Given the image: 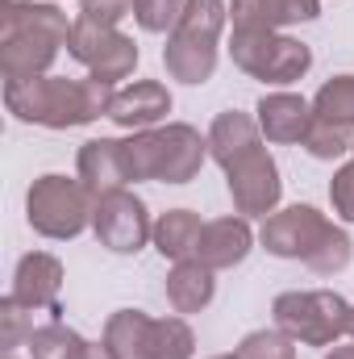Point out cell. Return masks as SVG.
<instances>
[{
    "instance_id": "3",
    "label": "cell",
    "mask_w": 354,
    "mask_h": 359,
    "mask_svg": "<svg viewBox=\"0 0 354 359\" xmlns=\"http://www.w3.org/2000/svg\"><path fill=\"white\" fill-rule=\"evenodd\" d=\"M125 147V176L129 184L155 180V184H187L200 176L208 159V138H200L196 126L187 121H167L155 130H138L121 138Z\"/></svg>"
},
{
    "instance_id": "31",
    "label": "cell",
    "mask_w": 354,
    "mask_h": 359,
    "mask_svg": "<svg viewBox=\"0 0 354 359\" xmlns=\"http://www.w3.org/2000/svg\"><path fill=\"white\" fill-rule=\"evenodd\" d=\"M129 13H134V0H80V17L100 21V25H117Z\"/></svg>"
},
{
    "instance_id": "11",
    "label": "cell",
    "mask_w": 354,
    "mask_h": 359,
    "mask_svg": "<svg viewBox=\"0 0 354 359\" xmlns=\"http://www.w3.org/2000/svg\"><path fill=\"white\" fill-rule=\"evenodd\" d=\"M255 113H259L255 121H259L263 138L267 142H279V147L304 142L309 130H313V121H317L313 100H304V96H296V92H267L263 100L255 104Z\"/></svg>"
},
{
    "instance_id": "17",
    "label": "cell",
    "mask_w": 354,
    "mask_h": 359,
    "mask_svg": "<svg viewBox=\"0 0 354 359\" xmlns=\"http://www.w3.org/2000/svg\"><path fill=\"white\" fill-rule=\"evenodd\" d=\"M76 176L88 184L92 196L100 192H113V188H125V147L121 138H92L80 147V159H76Z\"/></svg>"
},
{
    "instance_id": "6",
    "label": "cell",
    "mask_w": 354,
    "mask_h": 359,
    "mask_svg": "<svg viewBox=\"0 0 354 359\" xmlns=\"http://www.w3.org/2000/svg\"><path fill=\"white\" fill-rule=\"evenodd\" d=\"M229 59L263 84H296L313 67V50L283 29H234Z\"/></svg>"
},
{
    "instance_id": "27",
    "label": "cell",
    "mask_w": 354,
    "mask_h": 359,
    "mask_svg": "<svg viewBox=\"0 0 354 359\" xmlns=\"http://www.w3.org/2000/svg\"><path fill=\"white\" fill-rule=\"evenodd\" d=\"M354 259V243L351 234L342 230V226H334L330 234H325V243L313 251V259H309V268L317 271V276H338V271H346Z\"/></svg>"
},
{
    "instance_id": "29",
    "label": "cell",
    "mask_w": 354,
    "mask_h": 359,
    "mask_svg": "<svg viewBox=\"0 0 354 359\" xmlns=\"http://www.w3.org/2000/svg\"><path fill=\"white\" fill-rule=\"evenodd\" d=\"M187 0H134V21L146 34H171L183 17Z\"/></svg>"
},
{
    "instance_id": "5",
    "label": "cell",
    "mask_w": 354,
    "mask_h": 359,
    "mask_svg": "<svg viewBox=\"0 0 354 359\" xmlns=\"http://www.w3.org/2000/svg\"><path fill=\"white\" fill-rule=\"evenodd\" d=\"M271 313L288 339L304 347H334L346 334L351 301L334 288H304V292L296 288V292H279L271 301Z\"/></svg>"
},
{
    "instance_id": "19",
    "label": "cell",
    "mask_w": 354,
    "mask_h": 359,
    "mask_svg": "<svg viewBox=\"0 0 354 359\" xmlns=\"http://www.w3.org/2000/svg\"><path fill=\"white\" fill-rule=\"evenodd\" d=\"M213 276H217V271L204 268L200 259L176 264V268L167 271V284H163L167 305H171L176 313H200V309H208L213 297H217V280H213Z\"/></svg>"
},
{
    "instance_id": "13",
    "label": "cell",
    "mask_w": 354,
    "mask_h": 359,
    "mask_svg": "<svg viewBox=\"0 0 354 359\" xmlns=\"http://www.w3.org/2000/svg\"><path fill=\"white\" fill-rule=\"evenodd\" d=\"M167 113H171L167 84H159V80H134V84L117 88L113 109H108V121H117L121 130L138 134V130H155Z\"/></svg>"
},
{
    "instance_id": "2",
    "label": "cell",
    "mask_w": 354,
    "mask_h": 359,
    "mask_svg": "<svg viewBox=\"0 0 354 359\" xmlns=\"http://www.w3.org/2000/svg\"><path fill=\"white\" fill-rule=\"evenodd\" d=\"M113 84L100 80H67V76H38L21 84H4V104L17 121L25 126H46V130H80L96 117H108L113 109Z\"/></svg>"
},
{
    "instance_id": "22",
    "label": "cell",
    "mask_w": 354,
    "mask_h": 359,
    "mask_svg": "<svg viewBox=\"0 0 354 359\" xmlns=\"http://www.w3.org/2000/svg\"><path fill=\"white\" fill-rule=\"evenodd\" d=\"M313 113H317V121H330V126L354 134V76L325 80L313 96Z\"/></svg>"
},
{
    "instance_id": "4",
    "label": "cell",
    "mask_w": 354,
    "mask_h": 359,
    "mask_svg": "<svg viewBox=\"0 0 354 359\" xmlns=\"http://www.w3.org/2000/svg\"><path fill=\"white\" fill-rule=\"evenodd\" d=\"M92 205H96V196L80 176L46 172L25 192V222L34 234L50 238V243H71L92 226Z\"/></svg>"
},
{
    "instance_id": "8",
    "label": "cell",
    "mask_w": 354,
    "mask_h": 359,
    "mask_svg": "<svg viewBox=\"0 0 354 359\" xmlns=\"http://www.w3.org/2000/svg\"><path fill=\"white\" fill-rule=\"evenodd\" d=\"M92 234L113 255H138L155 238V222L142 196H134L129 188H113V192H100L92 205Z\"/></svg>"
},
{
    "instance_id": "30",
    "label": "cell",
    "mask_w": 354,
    "mask_h": 359,
    "mask_svg": "<svg viewBox=\"0 0 354 359\" xmlns=\"http://www.w3.org/2000/svg\"><path fill=\"white\" fill-rule=\"evenodd\" d=\"M330 201H334V213L354 226V155L330 180Z\"/></svg>"
},
{
    "instance_id": "34",
    "label": "cell",
    "mask_w": 354,
    "mask_h": 359,
    "mask_svg": "<svg viewBox=\"0 0 354 359\" xmlns=\"http://www.w3.org/2000/svg\"><path fill=\"white\" fill-rule=\"evenodd\" d=\"M213 359H238V351H234V355H213Z\"/></svg>"
},
{
    "instance_id": "10",
    "label": "cell",
    "mask_w": 354,
    "mask_h": 359,
    "mask_svg": "<svg viewBox=\"0 0 354 359\" xmlns=\"http://www.w3.org/2000/svg\"><path fill=\"white\" fill-rule=\"evenodd\" d=\"M225 184H229V196H234L238 217H263L267 222L279 209L283 180H279V163L271 159L267 147L242 155L234 168H225Z\"/></svg>"
},
{
    "instance_id": "26",
    "label": "cell",
    "mask_w": 354,
    "mask_h": 359,
    "mask_svg": "<svg viewBox=\"0 0 354 359\" xmlns=\"http://www.w3.org/2000/svg\"><path fill=\"white\" fill-rule=\"evenodd\" d=\"M313 159H346L354 151V134L351 130H338V126H330V121H313V130H309V138L300 142Z\"/></svg>"
},
{
    "instance_id": "12",
    "label": "cell",
    "mask_w": 354,
    "mask_h": 359,
    "mask_svg": "<svg viewBox=\"0 0 354 359\" xmlns=\"http://www.w3.org/2000/svg\"><path fill=\"white\" fill-rule=\"evenodd\" d=\"M59 288H63V264L50 251H29V255L17 259L8 297H17L25 309H50V313H59Z\"/></svg>"
},
{
    "instance_id": "36",
    "label": "cell",
    "mask_w": 354,
    "mask_h": 359,
    "mask_svg": "<svg viewBox=\"0 0 354 359\" xmlns=\"http://www.w3.org/2000/svg\"><path fill=\"white\" fill-rule=\"evenodd\" d=\"M351 155H354V151H351Z\"/></svg>"
},
{
    "instance_id": "35",
    "label": "cell",
    "mask_w": 354,
    "mask_h": 359,
    "mask_svg": "<svg viewBox=\"0 0 354 359\" xmlns=\"http://www.w3.org/2000/svg\"><path fill=\"white\" fill-rule=\"evenodd\" d=\"M4 359H13V355H4Z\"/></svg>"
},
{
    "instance_id": "24",
    "label": "cell",
    "mask_w": 354,
    "mask_h": 359,
    "mask_svg": "<svg viewBox=\"0 0 354 359\" xmlns=\"http://www.w3.org/2000/svg\"><path fill=\"white\" fill-rule=\"evenodd\" d=\"M196 334L183 318H155L146 334V359H192Z\"/></svg>"
},
{
    "instance_id": "23",
    "label": "cell",
    "mask_w": 354,
    "mask_h": 359,
    "mask_svg": "<svg viewBox=\"0 0 354 359\" xmlns=\"http://www.w3.org/2000/svg\"><path fill=\"white\" fill-rule=\"evenodd\" d=\"M229 25V4L225 0H187L183 17L171 34H187V38H204V42H221Z\"/></svg>"
},
{
    "instance_id": "25",
    "label": "cell",
    "mask_w": 354,
    "mask_h": 359,
    "mask_svg": "<svg viewBox=\"0 0 354 359\" xmlns=\"http://www.w3.org/2000/svg\"><path fill=\"white\" fill-rule=\"evenodd\" d=\"M29 313H34V309H25L17 297H4V301H0V351H4V355H13L17 347H25L29 334L38 330Z\"/></svg>"
},
{
    "instance_id": "32",
    "label": "cell",
    "mask_w": 354,
    "mask_h": 359,
    "mask_svg": "<svg viewBox=\"0 0 354 359\" xmlns=\"http://www.w3.org/2000/svg\"><path fill=\"white\" fill-rule=\"evenodd\" d=\"M325 359H354V347H338V343H334V347L325 351Z\"/></svg>"
},
{
    "instance_id": "16",
    "label": "cell",
    "mask_w": 354,
    "mask_h": 359,
    "mask_svg": "<svg viewBox=\"0 0 354 359\" xmlns=\"http://www.w3.org/2000/svg\"><path fill=\"white\" fill-rule=\"evenodd\" d=\"M317 17H321V0H229L234 29H288Z\"/></svg>"
},
{
    "instance_id": "20",
    "label": "cell",
    "mask_w": 354,
    "mask_h": 359,
    "mask_svg": "<svg viewBox=\"0 0 354 359\" xmlns=\"http://www.w3.org/2000/svg\"><path fill=\"white\" fill-rule=\"evenodd\" d=\"M200 234H204V222L200 213L192 209H167L159 222H155V251L171 264H183V259H196V247H200Z\"/></svg>"
},
{
    "instance_id": "28",
    "label": "cell",
    "mask_w": 354,
    "mask_h": 359,
    "mask_svg": "<svg viewBox=\"0 0 354 359\" xmlns=\"http://www.w3.org/2000/svg\"><path fill=\"white\" fill-rule=\"evenodd\" d=\"M238 359H296V339H288L279 326L271 330H250L238 343Z\"/></svg>"
},
{
    "instance_id": "15",
    "label": "cell",
    "mask_w": 354,
    "mask_h": 359,
    "mask_svg": "<svg viewBox=\"0 0 354 359\" xmlns=\"http://www.w3.org/2000/svg\"><path fill=\"white\" fill-rule=\"evenodd\" d=\"M204 138H208V159H213L221 172L234 168L242 155H250V151L263 147V130H259V121H255L250 113H238V109L217 113Z\"/></svg>"
},
{
    "instance_id": "9",
    "label": "cell",
    "mask_w": 354,
    "mask_h": 359,
    "mask_svg": "<svg viewBox=\"0 0 354 359\" xmlns=\"http://www.w3.org/2000/svg\"><path fill=\"white\" fill-rule=\"evenodd\" d=\"M330 230H334V222L321 209H313V205H288V209H275L263 222L259 243H263L267 255H275V259H300V264H309L313 251L325 243Z\"/></svg>"
},
{
    "instance_id": "33",
    "label": "cell",
    "mask_w": 354,
    "mask_h": 359,
    "mask_svg": "<svg viewBox=\"0 0 354 359\" xmlns=\"http://www.w3.org/2000/svg\"><path fill=\"white\" fill-rule=\"evenodd\" d=\"M346 334L354 339V305H351V322H346Z\"/></svg>"
},
{
    "instance_id": "18",
    "label": "cell",
    "mask_w": 354,
    "mask_h": 359,
    "mask_svg": "<svg viewBox=\"0 0 354 359\" xmlns=\"http://www.w3.org/2000/svg\"><path fill=\"white\" fill-rule=\"evenodd\" d=\"M217 46L221 42H204V38H187V34H167L163 46V67L179 84H208L217 72Z\"/></svg>"
},
{
    "instance_id": "21",
    "label": "cell",
    "mask_w": 354,
    "mask_h": 359,
    "mask_svg": "<svg viewBox=\"0 0 354 359\" xmlns=\"http://www.w3.org/2000/svg\"><path fill=\"white\" fill-rule=\"evenodd\" d=\"M150 322L142 309H117L108 322H104V351L113 359H146V334H150Z\"/></svg>"
},
{
    "instance_id": "14",
    "label": "cell",
    "mask_w": 354,
    "mask_h": 359,
    "mask_svg": "<svg viewBox=\"0 0 354 359\" xmlns=\"http://www.w3.org/2000/svg\"><path fill=\"white\" fill-rule=\"evenodd\" d=\"M250 251H255V230H250V222H246V217H217V222H204L196 259L213 271H229V268H238Z\"/></svg>"
},
{
    "instance_id": "1",
    "label": "cell",
    "mask_w": 354,
    "mask_h": 359,
    "mask_svg": "<svg viewBox=\"0 0 354 359\" xmlns=\"http://www.w3.org/2000/svg\"><path fill=\"white\" fill-rule=\"evenodd\" d=\"M67 13L55 0H0V76L4 84L50 76L59 50L71 42Z\"/></svg>"
},
{
    "instance_id": "7",
    "label": "cell",
    "mask_w": 354,
    "mask_h": 359,
    "mask_svg": "<svg viewBox=\"0 0 354 359\" xmlns=\"http://www.w3.org/2000/svg\"><path fill=\"white\" fill-rule=\"evenodd\" d=\"M67 55H71L76 63L88 67L92 80L113 84V88H117L121 80H129L134 67H138V59H142V55H138V42H134L129 34H121L117 25L88 21V17H76Z\"/></svg>"
}]
</instances>
